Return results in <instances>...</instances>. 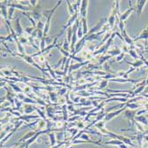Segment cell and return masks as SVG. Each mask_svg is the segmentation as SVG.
Segmentation results:
<instances>
[{
	"instance_id": "obj_13",
	"label": "cell",
	"mask_w": 148,
	"mask_h": 148,
	"mask_svg": "<svg viewBox=\"0 0 148 148\" xmlns=\"http://www.w3.org/2000/svg\"><path fill=\"white\" fill-rule=\"evenodd\" d=\"M63 50L64 51H67V52H68V51H71V48H70V44H69V43L67 41V40H65L64 41V44H63Z\"/></svg>"
},
{
	"instance_id": "obj_24",
	"label": "cell",
	"mask_w": 148,
	"mask_h": 148,
	"mask_svg": "<svg viewBox=\"0 0 148 148\" xmlns=\"http://www.w3.org/2000/svg\"><path fill=\"white\" fill-rule=\"evenodd\" d=\"M123 57H124V52H121L119 56H117V57H116V61L117 62L121 61V60L123 59Z\"/></svg>"
},
{
	"instance_id": "obj_22",
	"label": "cell",
	"mask_w": 148,
	"mask_h": 148,
	"mask_svg": "<svg viewBox=\"0 0 148 148\" xmlns=\"http://www.w3.org/2000/svg\"><path fill=\"white\" fill-rule=\"evenodd\" d=\"M23 102H25V103H28V104H29V103H32V104H36V101H34V100L32 99V98H25L24 99L22 100Z\"/></svg>"
},
{
	"instance_id": "obj_25",
	"label": "cell",
	"mask_w": 148,
	"mask_h": 148,
	"mask_svg": "<svg viewBox=\"0 0 148 148\" xmlns=\"http://www.w3.org/2000/svg\"><path fill=\"white\" fill-rule=\"evenodd\" d=\"M145 83H146V84H148V75H147V78H146V81H145Z\"/></svg>"
},
{
	"instance_id": "obj_17",
	"label": "cell",
	"mask_w": 148,
	"mask_h": 148,
	"mask_svg": "<svg viewBox=\"0 0 148 148\" xmlns=\"http://www.w3.org/2000/svg\"><path fill=\"white\" fill-rule=\"evenodd\" d=\"M14 10H15L14 8L9 7V9H8V20H13V13H14Z\"/></svg>"
},
{
	"instance_id": "obj_20",
	"label": "cell",
	"mask_w": 148,
	"mask_h": 148,
	"mask_svg": "<svg viewBox=\"0 0 148 148\" xmlns=\"http://www.w3.org/2000/svg\"><path fill=\"white\" fill-rule=\"evenodd\" d=\"M144 90H145V85H142V86H140L139 88H138L135 91H133V94L134 95H138V94H139L140 92H142V91H144Z\"/></svg>"
},
{
	"instance_id": "obj_9",
	"label": "cell",
	"mask_w": 148,
	"mask_h": 148,
	"mask_svg": "<svg viewBox=\"0 0 148 148\" xmlns=\"http://www.w3.org/2000/svg\"><path fill=\"white\" fill-rule=\"evenodd\" d=\"M125 61L128 63L129 65H131L133 67H135V68H137V67H141V66H143V65L145 64L144 61H143L142 60H136V61L134 62V63L129 62V61H127V60H125Z\"/></svg>"
},
{
	"instance_id": "obj_18",
	"label": "cell",
	"mask_w": 148,
	"mask_h": 148,
	"mask_svg": "<svg viewBox=\"0 0 148 148\" xmlns=\"http://www.w3.org/2000/svg\"><path fill=\"white\" fill-rule=\"evenodd\" d=\"M129 53H130V55L132 57L133 59H135L136 60L138 59V55L137 54V51H135L133 50V49H130V51H129Z\"/></svg>"
},
{
	"instance_id": "obj_11",
	"label": "cell",
	"mask_w": 148,
	"mask_h": 148,
	"mask_svg": "<svg viewBox=\"0 0 148 148\" xmlns=\"http://www.w3.org/2000/svg\"><path fill=\"white\" fill-rule=\"evenodd\" d=\"M66 2H67V6H68V13H69V14L71 15V16L75 15L76 13V11H75L74 7H73V6L71 4V3H70V1H68V0H67V1H66Z\"/></svg>"
},
{
	"instance_id": "obj_6",
	"label": "cell",
	"mask_w": 148,
	"mask_h": 148,
	"mask_svg": "<svg viewBox=\"0 0 148 148\" xmlns=\"http://www.w3.org/2000/svg\"><path fill=\"white\" fill-rule=\"evenodd\" d=\"M142 39H144L145 41V43H146V41L148 40V29H145V30H143L142 33H141L139 36L133 39V41H134V43H135V42H138V41H139V40H142Z\"/></svg>"
},
{
	"instance_id": "obj_4",
	"label": "cell",
	"mask_w": 148,
	"mask_h": 148,
	"mask_svg": "<svg viewBox=\"0 0 148 148\" xmlns=\"http://www.w3.org/2000/svg\"><path fill=\"white\" fill-rule=\"evenodd\" d=\"M127 108V107L125 105L124 107H123V108H121L120 110H117V111H114V112H111V113H108L107 114H105V121H110L112 118H114V116H117L118 114H121V112L124 111Z\"/></svg>"
},
{
	"instance_id": "obj_3",
	"label": "cell",
	"mask_w": 148,
	"mask_h": 148,
	"mask_svg": "<svg viewBox=\"0 0 148 148\" xmlns=\"http://www.w3.org/2000/svg\"><path fill=\"white\" fill-rule=\"evenodd\" d=\"M130 7L129 8L128 10L125 11L123 13H121V14L120 15V20H121V22H125L127 19L129 18V16L130 15V13H132L134 10H135V9L131 6V1H130Z\"/></svg>"
},
{
	"instance_id": "obj_12",
	"label": "cell",
	"mask_w": 148,
	"mask_h": 148,
	"mask_svg": "<svg viewBox=\"0 0 148 148\" xmlns=\"http://www.w3.org/2000/svg\"><path fill=\"white\" fill-rule=\"evenodd\" d=\"M134 114H136L135 111H130V110H127V111L125 112V116L128 117L129 119H130L131 121H132L133 118H134Z\"/></svg>"
},
{
	"instance_id": "obj_8",
	"label": "cell",
	"mask_w": 148,
	"mask_h": 148,
	"mask_svg": "<svg viewBox=\"0 0 148 148\" xmlns=\"http://www.w3.org/2000/svg\"><path fill=\"white\" fill-rule=\"evenodd\" d=\"M8 6H6L4 2L1 3V14L3 16V18L4 19V20H8Z\"/></svg>"
},
{
	"instance_id": "obj_23",
	"label": "cell",
	"mask_w": 148,
	"mask_h": 148,
	"mask_svg": "<svg viewBox=\"0 0 148 148\" xmlns=\"http://www.w3.org/2000/svg\"><path fill=\"white\" fill-rule=\"evenodd\" d=\"M50 97H51V99L52 100V101H56V100H57V96H56L55 93L51 92L50 93Z\"/></svg>"
},
{
	"instance_id": "obj_2",
	"label": "cell",
	"mask_w": 148,
	"mask_h": 148,
	"mask_svg": "<svg viewBox=\"0 0 148 148\" xmlns=\"http://www.w3.org/2000/svg\"><path fill=\"white\" fill-rule=\"evenodd\" d=\"M89 1H82L81 7H80V15H81V19H87V7H88Z\"/></svg>"
},
{
	"instance_id": "obj_19",
	"label": "cell",
	"mask_w": 148,
	"mask_h": 148,
	"mask_svg": "<svg viewBox=\"0 0 148 148\" xmlns=\"http://www.w3.org/2000/svg\"><path fill=\"white\" fill-rule=\"evenodd\" d=\"M136 120H138V121H142V123L147 124V120H146V118H145V117H144V115H140V116L136 117Z\"/></svg>"
},
{
	"instance_id": "obj_15",
	"label": "cell",
	"mask_w": 148,
	"mask_h": 148,
	"mask_svg": "<svg viewBox=\"0 0 148 148\" xmlns=\"http://www.w3.org/2000/svg\"><path fill=\"white\" fill-rule=\"evenodd\" d=\"M126 107H129V108H131V109H135V108H139V107H141V105L134 104V103H127Z\"/></svg>"
},
{
	"instance_id": "obj_10",
	"label": "cell",
	"mask_w": 148,
	"mask_h": 148,
	"mask_svg": "<svg viewBox=\"0 0 148 148\" xmlns=\"http://www.w3.org/2000/svg\"><path fill=\"white\" fill-rule=\"evenodd\" d=\"M108 53L110 56H112V57H114V56H119L120 54L121 53V51L120 50V49L118 48V47H116V48L113 49V50L111 51H108Z\"/></svg>"
},
{
	"instance_id": "obj_1",
	"label": "cell",
	"mask_w": 148,
	"mask_h": 148,
	"mask_svg": "<svg viewBox=\"0 0 148 148\" xmlns=\"http://www.w3.org/2000/svg\"><path fill=\"white\" fill-rule=\"evenodd\" d=\"M107 20V18H102L101 20H100L99 22L97 23V24L94 26L93 28H91V29L89 30L88 34H87L86 36H85V37H88V36H90L91 35H93V34H96V33L100 32L99 30H101V28L104 27V25L105 24Z\"/></svg>"
},
{
	"instance_id": "obj_21",
	"label": "cell",
	"mask_w": 148,
	"mask_h": 148,
	"mask_svg": "<svg viewBox=\"0 0 148 148\" xmlns=\"http://www.w3.org/2000/svg\"><path fill=\"white\" fill-rule=\"evenodd\" d=\"M107 83H108V80H104V81L102 82L101 83H100V85H99V87H98V88L99 89H105V87L107 86Z\"/></svg>"
},
{
	"instance_id": "obj_5",
	"label": "cell",
	"mask_w": 148,
	"mask_h": 148,
	"mask_svg": "<svg viewBox=\"0 0 148 148\" xmlns=\"http://www.w3.org/2000/svg\"><path fill=\"white\" fill-rule=\"evenodd\" d=\"M20 19L17 18V20H16V22L14 23V30H15L16 34H17L18 37L22 36V33H23V29H22V25H20Z\"/></svg>"
},
{
	"instance_id": "obj_16",
	"label": "cell",
	"mask_w": 148,
	"mask_h": 148,
	"mask_svg": "<svg viewBox=\"0 0 148 148\" xmlns=\"http://www.w3.org/2000/svg\"><path fill=\"white\" fill-rule=\"evenodd\" d=\"M9 85H10L12 88L13 89V90H14L16 92H19V93H22V92H23V91L22 90V89H20L19 88V87L16 85V84H14V83H9Z\"/></svg>"
},
{
	"instance_id": "obj_14",
	"label": "cell",
	"mask_w": 148,
	"mask_h": 148,
	"mask_svg": "<svg viewBox=\"0 0 148 148\" xmlns=\"http://www.w3.org/2000/svg\"><path fill=\"white\" fill-rule=\"evenodd\" d=\"M24 108H25V113H26V114H29V113H31V112H33L35 110L34 109L35 107H32V105H25Z\"/></svg>"
},
{
	"instance_id": "obj_7",
	"label": "cell",
	"mask_w": 148,
	"mask_h": 148,
	"mask_svg": "<svg viewBox=\"0 0 148 148\" xmlns=\"http://www.w3.org/2000/svg\"><path fill=\"white\" fill-rule=\"evenodd\" d=\"M146 2L147 1H145V0H138V1H137V12H138V14L139 16L142 13L144 6L146 4Z\"/></svg>"
}]
</instances>
